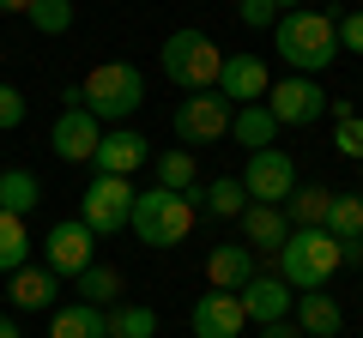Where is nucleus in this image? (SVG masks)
I'll return each mask as SVG.
<instances>
[{
  "label": "nucleus",
  "instance_id": "f257e3e1",
  "mask_svg": "<svg viewBox=\"0 0 363 338\" xmlns=\"http://www.w3.org/2000/svg\"><path fill=\"white\" fill-rule=\"evenodd\" d=\"M272 49L285 54L291 66H297L303 78L327 73L339 54V37H333V18L327 13H309V6H297V13H279V25H272Z\"/></svg>",
  "mask_w": 363,
  "mask_h": 338
},
{
  "label": "nucleus",
  "instance_id": "f03ea898",
  "mask_svg": "<svg viewBox=\"0 0 363 338\" xmlns=\"http://www.w3.org/2000/svg\"><path fill=\"white\" fill-rule=\"evenodd\" d=\"M272 260H279L272 272L285 278L291 290H327V278L345 266V254H339V242L327 230H291L285 247H279Z\"/></svg>",
  "mask_w": 363,
  "mask_h": 338
},
{
  "label": "nucleus",
  "instance_id": "7ed1b4c3",
  "mask_svg": "<svg viewBox=\"0 0 363 338\" xmlns=\"http://www.w3.org/2000/svg\"><path fill=\"white\" fill-rule=\"evenodd\" d=\"M79 103H85L97 121H104V127L128 121L133 109L145 103V78H140V66H128V61H104V66H91V73L79 78Z\"/></svg>",
  "mask_w": 363,
  "mask_h": 338
},
{
  "label": "nucleus",
  "instance_id": "20e7f679",
  "mask_svg": "<svg viewBox=\"0 0 363 338\" xmlns=\"http://www.w3.org/2000/svg\"><path fill=\"white\" fill-rule=\"evenodd\" d=\"M194 199L188 194H169V187H152V194H133V211H128V230L140 235L145 247H176L188 242L194 230Z\"/></svg>",
  "mask_w": 363,
  "mask_h": 338
},
{
  "label": "nucleus",
  "instance_id": "39448f33",
  "mask_svg": "<svg viewBox=\"0 0 363 338\" xmlns=\"http://www.w3.org/2000/svg\"><path fill=\"white\" fill-rule=\"evenodd\" d=\"M157 61H164V78L182 85V91H218L224 49L206 37V30H176V37H164Z\"/></svg>",
  "mask_w": 363,
  "mask_h": 338
},
{
  "label": "nucleus",
  "instance_id": "423d86ee",
  "mask_svg": "<svg viewBox=\"0 0 363 338\" xmlns=\"http://www.w3.org/2000/svg\"><path fill=\"white\" fill-rule=\"evenodd\" d=\"M236 182H242L248 206H285L291 187H297V163H291V151H279V145H260V151H248V169Z\"/></svg>",
  "mask_w": 363,
  "mask_h": 338
},
{
  "label": "nucleus",
  "instance_id": "0eeeda50",
  "mask_svg": "<svg viewBox=\"0 0 363 338\" xmlns=\"http://www.w3.org/2000/svg\"><path fill=\"white\" fill-rule=\"evenodd\" d=\"M128 211H133V187H128V175H97V182L79 194V223H85L91 235H116V230H128Z\"/></svg>",
  "mask_w": 363,
  "mask_h": 338
},
{
  "label": "nucleus",
  "instance_id": "6e6552de",
  "mask_svg": "<svg viewBox=\"0 0 363 338\" xmlns=\"http://www.w3.org/2000/svg\"><path fill=\"white\" fill-rule=\"evenodd\" d=\"M230 115H236V103H224L218 91H194V97H182V103H176L169 127H176L182 145H212V139L230 133Z\"/></svg>",
  "mask_w": 363,
  "mask_h": 338
},
{
  "label": "nucleus",
  "instance_id": "1a4fd4ad",
  "mask_svg": "<svg viewBox=\"0 0 363 338\" xmlns=\"http://www.w3.org/2000/svg\"><path fill=\"white\" fill-rule=\"evenodd\" d=\"M327 103H333V97H327L315 78H303V73L267 91V109H272V121H279V127H315V121L327 115Z\"/></svg>",
  "mask_w": 363,
  "mask_h": 338
},
{
  "label": "nucleus",
  "instance_id": "9d476101",
  "mask_svg": "<svg viewBox=\"0 0 363 338\" xmlns=\"http://www.w3.org/2000/svg\"><path fill=\"white\" fill-rule=\"evenodd\" d=\"M97 139H104V121L91 115L85 103H61V115H55V133H49L55 157H61V163H91Z\"/></svg>",
  "mask_w": 363,
  "mask_h": 338
},
{
  "label": "nucleus",
  "instance_id": "9b49d317",
  "mask_svg": "<svg viewBox=\"0 0 363 338\" xmlns=\"http://www.w3.org/2000/svg\"><path fill=\"white\" fill-rule=\"evenodd\" d=\"M91 242H97V235H91L79 218H61L49 235H43V266H49L55 278H79L91 266Z\"/></svg>",
  "mask_w": 363,
  "mask_h": 338
},
{
  "label": "nucleus",
  "instance_id": "f8f14e48",
  "mask_svg": "<svg viewBox=\"0 0 363 338\" xmlns=\"http://www.w3.org/2000/svg\"><path fill=\"white\" fill-rule=\"evenodd\" d=\"M236 302H242V314H248L255 326H267V320H291V302H297V290H291L279 272H255L242 290H236Z\"/></svg>",
  "mask_w": 363,
  "mask_h": 338
},
{
  "label": "nucleus",
  "instance_id": "ddd939ff",
  "mask_svg": "<svg viewBox=\"0 0 363 338\" xmlns=\"http://www.w3.org/2000/svg\"><path fill=\"white\" fill-rule=\"evenodd\" d=\"M188 326H194V338H242L248 314L236 302V290H206L194 302V314H188Z\"/></svg>",
  "mask_w": 363,
  "mask_h": 338
},
{
  "label": "nucleus",
  "instance_id": "4468645a",
  "mask_svg": "<svg viewBox=\"0 0 363 338\" xmlns=\"http://www.w3.org/2000/svg\"><path fill=\"white\" fill-rule=\"evenodd\" d=\"M272 91V78H267V61L260 54H224V66H218V97L224 103H260V97Z\"/></svg>",
  "mask_w": 363,
  "mask_h": 338
},
{
  "label": "nucleus",
  "instance_id": "2eb2a0df",
  "mask_svg": "<svg viewBox=\"0 0 363 338\" xmlns=\"http://www.w3.org/2000/svg\"><path fill=\"white\" fill-rule=\"evenodd\" d=\"M91 163H97V175H133L140 163H152V145L133 127H109L97 139V151H91Z\"/></svg>",
  "mask_w": 363,
  "mask_h": 338
},
{
  "label": "nucleus",
  "instance_id": "dca6fc26",
  "mask_svg": "<svg viewBox=\"0 0 363 338\" xmlns=\"http://www.w3.org/2000/svg\"><path fill=\"white\" fill-rule=\"evenodd\" d=\"M291 320H297L303 338H339V332H345V308H339L327 290H297V302H291Z\"/></svg>",
  "mask_w": 363,
  "mask_h": 338
},
{
  "label": "nucleus",
  "instance_id": "f3484780",
  "mask_svg": "<svg viewBox=\"0 0 363 338\" xmlns=\"http://www.w3.org/2000/svg\"><path fill=\"white\" fill-rule=\"evenodd\" d=\"M6 296H13V308H25V314L61 308V278H55L49 266H18V272L6 278Z\"/></svg>",
  "mask_w": 363,
  "mask_h": 338
},
{
  "label": "nucleus",
  "instance_id": "a211bd4d",
  "mask_svg": "<svg viewBox=\"0 0 363 338\" xmlns=\"http://www.w3.org/2000/svg\"><path fill=\"white\" fill-rule=\"evenodd\" d=\"M255 278V247L248 242H218L206 254V284L212 290H242Z\"/></svg>",
  "mask_w": 363,
  "mask_h": 338
},
{
  "label": "nucleus",
  "instance_id": "6ab92c4d",
  "mask_svg": "<svg viewBox=\"0 0 363 338\" xmlns=\"http://www.w3.org/2000/svg\"><path fill=\"white\" fill-rule=\"evenodd\" d=\"M327 206H333V187L303 182V187H291V199H285L279 211H285L291 230H321V223H327Z\"/></svg>",
  "mask_w": 363,
  "mask_h": 338
},
{
  "label": "nucleus",
  "instance_id": "aec40b11",
  "mask_svg": "<svg viewBox=\"0 0 363 338\" xmlns=\"http://www.w3.org/2000/svg\"><path fill=\"white\" fill-rule=\"evenodd\" d=\"M242 235H248L255 254H279L285 235H291V223H285V211H279V206H242Z\"/></svg>",
  "mask_w": 363,
  "mask_h": 338
},
{
  "label": "nucleus",
  "instance_id": "412c9836",
  "mask_svg": "<svg viewBox=\"0 0 363 338\" xmlns=\"http://www.w3.org/2000/svg\"><path fill=\"white\" fill-rule=\"evenodd\" d=\"M188 199H194V211H206V218H242V206H248V194H242L236 175H218V182L188 187Z\"/></svg>",
  "mask_w": 363,
  "mask_h": 338
},
{
  "label": "nucleus",
  "instance_id": "4be33fe9",
  "mask_svg": "<svg viewBox=\"0 0 363 338\" xmlns=\"http://www.w3.org/2000/svg\"><path fill=\"white\" fill-rule=\"evenodd\" d=\"M49 338H109V320L104 308H91V302H67V308H49Z\"/></svg>",
  "mask_w": 363,
  "mask_h": 338
},
{
  "label": "nucleus",
  "instance_id": "5701e85b",
  "mask_svg": "<svg viewBox=\"0 0 363 338\" xmlns=\"http://www.w3.org/2000/svg\"><path fill=\"white\" fill-rule=\"evenodd\" d=\"M327 235L339 242V254H345L351 242H363V194H333V206H327Z\"/></svg>",
  "mask_w": 363,
  "mask_h": 338
},
{
  "label": "nucleus",
  "instance_id": "b1692460",
  "mask_svg": "<svg viewBox=\"0 0 363 338\" xmlns=\"http://www.w3.org/2000/svg\"><path fill=\"white\" fill-rule=\"evenodd\" d=\"M272 133H279V121H272V109H267V103H242V109L230 115V139H236V145H248V151L272 145Z\"/></svg>",
  "mask_w": 363,
  "mask_h": 338
},
{
  "label": "nucleus",
  "instance_id": "393cba45",
  "mask_svg": "<svg viewBox=\"0 0 363 338\" xmlns=\"http://www.w3.org/2000/svg\"><path fill=\"white\" fill-rule=\"evenodd\" d=\"M73 284H79V302H91V308H116V302H121V272H116V266L91 260Z\"/></svg>",
  "mask_w": 363,
  "mask_h": 338
},
{
  "label": "nucleus",
  "instance_id": "a878e982",
  "mask_svg": "<svg viewBox=\"0 0 363 338\" xmlns=\"http://www.w3.org/2000/svg\"><path fill=\"white\" fill-rule=\"evenodd\" d=\"M37 199H43V182L30 169H6V175H0V211L25 218V211H37Z\"/></svg>",
  "mask_w": 363,
  "mask_h": 338
},
{
  "label": "nucleus",
  "instance_id": "bb28decb",
  "mask_svg": "<svg viewBox=\"0 0 363 338\" xmlns=\"http://www.w3.org/2000/svg\"><path fill=\"white\" fill-rule=\"evenodd\" d=\"M327 115H333V151L345 163H363V115L351 103H327Z\"/></svg>",
  "mask_w": 363,
  "mask_h": 338
},
{
  "label": "nucleus",
  "instance_id": "cd10ccee",
  "mask_svg": "<svg viewBox=\"0 0 363 338\" xmlns=\"http://www.w3.org/2000/svg\"><path fill=\"white\" fill-rule=\"evenodd\" d=\"M109 320V338H152L157 332V314L140 308V302H116V308H104Z\"/></svg>",
  "mask_w": 363,
  "mask_h": 338
},
{
  "label": "nucleus",
  "instance_id": "c85d7f7f",
  "mask_svg": "<svg viewBox=\"0 0 363 338\" xmlns=\"http://www.w3.org/2000/svg\"><path fill=\"white\" fill-rule=\"evenodd\" d=\"M30 254V235H25V218H13V211H0V272L13 278L18 266H25Z\"/></svg>",
  "mask_w": 363,
  "mask_h": 338
},
{
  "label": "nucleus",
  "instance_id": "c756f323",
  "mask_svg": "<svg viewBox=\"0 0 363 338\" xmlns=\"http://www.w3.org/2000/svg\"><path fill=\"white\" fill-rule=\"evenodd\" d=\"M157 187H169V194H188V187H200L194 151H164V157H157Z\"/></svg>",
  "mask_w": 363,
  "mask_h": 338
},
{
  "label": "nucleus",
  "instance_id": "7c9ffc66",
  "mask_svg": "<svg viewBox=\"0 0 363 338\" xmlns=\"http://www.w3.org/2000/svg\"><path fill=\"white\" fill-rule=\"evenodd\" d=\"M30 25L43 30V37H61L67 25H73V0H30Z\"/></svg>",
  "mask_w": 363,
  "mask_h": 338
},
{
  "label": "nucleus",
  "instance_id": "2f4dec72",
  "mask_svg": "<svg viewBox=\"0 0 363 338\" xmlns=\"http://www.w3.org/2000/svg\"><path fill=\"white\" fill-rule=\"evenodd\" d=\"M236 18H242L248 30H272L279 25V6H272V0H236Z\"/></svg>",
  "mask_w": 363,
  "mask_h": 338
},
{
  "label": "nucleus",
  "instance_id": "473e14b6",
  "mask_svg": "<svg viewBox=\"0 0 363 338\" xmlns=\"http://www.w3.org/2000/svg\"><path fill=\"white\" fill-rule=\"evenodd\" d=\"M25 91H18V85H0V133H13L18 121H25Z\"/></svg>",
  "mask_w": 363,
  "mask_h": 338
},
{
  "label": "nucleus",
  "instance_id": "72a5a7b5",
  "mask_svg": "<svg viewBox=\"0 0 363 338\" xmlns=\"http://www.w3.org/2000/svg\"><path fill=\"white\" fill-rule=\"evenodd\" d=\"M333 37H339V49L363 54V13H345V18H333Z\"/></svg>",
  "mask_w": 363,
  "mask_h": 338
},
{
  "label": "nucleus",
  "instance_id": "f704fd0d",
  "mask_svg": "<svg viewBox=\"0 0 363 338\" xmlns=\"http://www.w3.org/2000/svg\"><path fill=\"white\" fill-rule=\"evenodd\" d=\"M255 338H303V332H297V320H267Z\"/></svg>",
  "mask_w": 363,
  "mask_h": 338
},
{
  "label": "nucleus",
  "instance_id": "c9c22d12",
  "mask_svg": "<svg viewBox=\"0 0 363 338\" xmlns=\"http://www.w3.org/2000/svg\"><path fill=\"white\" fill-rule=\"evenodd\" d=\"M0 13H30V0H0Z\"/></svg>",
  "mask_w": 363,
  "mask_h": 338
},
{
  "label": "nucleus",
  "instance_id": "e433bc0d",
  "mask_svg": "<svg viewBox=\"0 0 363 338\" xmlns=\"http://www.w3.org/2000/svg\"><path fill=\"white\" fill-rule=\"evenodd\" d=\"M0 338H25V332H18V326L6 320V314H0Z\"/></svg>",
  "mask_w": 363,
  "mask_h": 338
},
{
  "label": "nucleus",
  "instance_id": "4c0bfd02",
  "mask_svg": "<svg viewBox=\"0 0 363 338\" xmlns=\"http://www.w3.org/2000/svg\"><path fill=\"white\" fill-rule=\"evenodd\" d=\"M357 194H363V182H357Z\"/></svg>",
  "mask_w": 363,
  "mask_h": 338
}]
</instances>
